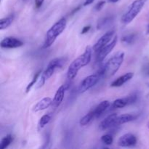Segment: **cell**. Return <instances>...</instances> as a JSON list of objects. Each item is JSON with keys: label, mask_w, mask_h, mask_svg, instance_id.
<instances>
[{"label": "cell", "mask_w": 149, "mask_h": 149, "mask_svg": "<svg viewBox=\"0 0 149 149\" xmlns=\"http://www.w3.org/2000/svg\"><path fill=\"white\" fill-rule=\"evenodd\" d=\"M101 78L100 76L99 75L98 73H96L95 74H92V75L88 76L86 78L83 79L81 84H79L78 88V91L79 93H84L88 90L91 89L92 87H94L97 82H98L99 79Z\"/></svg>", "instance_id": "6"}, {"label": "cell", "mask_w": 149, "mask_h": 149, "mask_svg": "<svg viewBox=\"0 0 149 149\" xmlns=\"http://www.w3.org/2000/svg\"><path fill=\"white\" fill-rule=\"evenodd\" d=\"M23 1H25V0H23Z\"/></svg>", "instance_id": "35"}, {"label": "cell", "mask_w": 149, "mask_h": 149, "mask_svg": "<svg viewBox=\"0 0 149 149\" xmlns=\"http://www.w3.org/2000/svg\"><path fill=\"white\" fill-rule=\"evenodd\" d=\"M44 1L45 0H35V6H36V8H39L41 7V6L43 4Z\"/></svg>", "instance_id": "29"}, {"label": "cell", "mask_w": 149, "mask_h": 149, "mask_svg": "<svg viewBox=\"0 0 149 149\" xmlns=\"http://www.w3.org/2000/svg\"><path fill=\"white\" fill-rule=\"evenodd\" d=\"M127 97L129 105H130L137 101V99H138V94H137L136 93H132L131 95H130L129 96H127Z\"/></svg>", "instance_id": "26"}, {"label": "cell", "mask_w": 149, "mask_h": 149, "mask_svg": "<svg viewBox=\"0 0 149 149\" xmlns=\"http://www.w3.org/2000/svg\"><path fill=\"white\" fill-rule=\"evenodd\" d=\"M14 17L15 16L13 15H9L8 17L1 19V20H0V30H4V29L9 27L13 23Z\"/></svg>", "instance_id": "20"}, {"label": "cell", "mask_w": 149, "mask_h": 149, "mask_svg": "<svg viewBox=\"0 0 149 149\" xmlns=\"http://www.w3.org/2000/svg\"><path fill=\"white\" fill-rule=\"evenodd\" d=\"M14 140V138L12 135H6L4 138H3L1 139V142H0V148L1 149H4L9 146L10 145V143H12V142Z\"/></svg>", "instance_id": "21"}, {"label": "cell", "mask_w": 149, "mask_h": 149, "mask_svg": "<svg viewBox=\"0 0 149 149\" xmlns=\"http://www.w3.org/2000/svg\"><path fill=\"white\" fill-rule=\"evenodd\" d=\"M51 119H52V114L51 113H47V114H45L44 116H42L41 117V119H39V125H38L39 129L41 130L45 127V125H47L50 122Z\"/></svg>", "instance_id": "22"}, {"label": "cell", "mask_w": 149, "mask_h": 149, "mask_svg": "<svg viewBox=\"0 0 149 149\" xmlns=\"http://www.w3.org/2000/svg\"><path fill=\"white\" fill-rule=\"evenodd\" d=\"M92 52L93 49L90 46H87L86 47L85 51L82 55H79L77 58H76L71 63L68 67L67 71V78L69 80H72L77 77L79 71L83 67L86 66L90 62L92 58Z\"/></svg>", "instance_id": "2"}, {"label": "cell", "mask_w": 149, "mask_h": 149, "mask_svg": "<svg viewBox=\"0 0 149 149\" xmlns=\"http://www.w3.org/2000/svg\"><path fill=\"white\" fill-rule=\"evenodd\" d=\"M119 0H109V2H111V3H115V2H117Z\"/></svg>", "instance_id": "32"}, {"label": "cell", "mask_w": 149, "mask_h": 149, "mask_svg": "<svg viewBox=\"0 0 149 149\" xmlns=\"http://www.w3.org/2000/svg\"><path fill=\"white\" fill-rule=\"evenodd\" d=\"M1 47L6 48V49H13L22 47L23 45V42L19 39L13 36H8L1 41Z\"/></svg>", "instance_id": "10"}, {"label": "cell", "mask_w": 149, "mask_h": 149, "mask_svg": "<svg viewBox=\"0 0 149 149\" xmlns=\"http://www.w3.org/2000/svg\"><path fill=\"white\" fill-rule=\"evenodd\" d=\"M70 84L68 83H65V84L61 85L59 88L58 89V90L56 91L55 96H54V98L52 100V106L55 108L58 107V106H61V103L63 102L64 98V95H65V91L69 88Z\"/></svg>", "instance_id": "9"}, {"label": "cell", "mask_w": 149, "mask_h": 149, "mask_svg": "<svg viewBox=\"0 0 149 149\" xmlns=\"http://www.w3.org/2000/svg\"><path fill=\"white\" fill-rule=\"evenodd\" d=\"M114 33V31H109L106 32L105 34H103L94 45L93 47V50L95 52H97L102 48L104 47L106 45H107L111 42L112 38H113Z\"/></svg>", "instance_id": "8"}, {"label": "cell", "mask_w": 149, "mask_h": 149, "mask_svg": "<svg viewBox=\"0 0 149 149\" xmlns=\"http://www.w3.org/2000/svg\"><path fill=\"white\" fill-rule=\"evenodd\" d=\"M137 117L138 116L136 115L130 114V113H126V114H122L121 116H117L113 122V127H117L127 123V122H132V121L135 120Z\"/></svg>", "instance_id": "12"}, {"label": "cell", "mask_w": 149, "mask_h": 149, "mask_svg": "<svg viewBox=\"0 0 149 149\" xmlns=\"http://www.w3.org/2000/svg\"><path fill=\"white\" fill-rule=\"evenodd\" d=\"M137 143V138L133 134L127 133L120 137L118 141V146L120 147H130Z\"/></svg>", "instance_id": "11"}, {"label": "cell", "mask_w": 149, "mask_h": 149, "mask_svg": "<svg viewBox=\"0 0 149 149\" xmlns=\"http://www.w3.org/2000/svg\"><path fill=\"white\" fill-rule=\"evenodd\" d=\"M147 0H135L130 6L127 13L122 16V22L125 24L131 23L139 14Z\"/></svg>", "instance_id": "5"}, {"label": "cell", "mask_w": 149, "mask_h": 149, "mask_svg": "<svg viewBox=\"0 0 149 149\" xmlns=\"http://www.w3.org/2000/svg\"><path fill=\"white\" fill-rule=\"evenodd\" d=\"M117 116V113H115L108 116L104 120H103L100 123V125H99V130L101 131H104L113 127V122H114L115 119H116Z\"/></svg>", "instance_id": "13"}, {"label": "cell", "mask_w": 149, "mask_h": 149, "mask_svg": "<svg viewBox=\"0 0 149 149\" xmlns=\"http://www.w3.org/2000/svg\"><path fill=\"white\" fill-rule=\"evenodd\" d=\"M91 29V26H84V28H83V29L81 30V34H84V33H87V32L90 31V29Z\"/></svg>", "instance_id": "30"}, {"label": "cell", "mask_w": 149, "mask_h": 149, "mask_svg": "<svg viewBox=\"0 0 149 149\" xmlns=\"http://www.w3.org/2000/svg\"><path fill=\"white\" fill-rule=\"evenodd\" d=\"M95 118H96L95 115L94 111H93V110L89 112L88 113H87L85 116H83V117L80 119V125H81V126H86V125H89Z\"/></svg>", "instance_id": "17"}, {"label": "cell", "mask_w": 149, "mask_h": 149, "mask_svg": "<svg viewBox=\"0 0 149 149\" xmlns=\"http://www.w3.org/2000/svg\"><path fill=\"white\" fill-rule=\"evenodd\" d=\"M93 1H94V0H85V1H84V6L89 5V4H92Z\"/></svg>", "instance_id": "31"}, {"label": "cell", "mask_w": 149, "mask_h": 149, "mask_svg": "<svg viewBox=\"0 0 149 149\" xmlns=\"http://www.w3.org/2000/svg\"><path fill=\"white\" fill-rule=\"evenodd\" d=\"M52 104V100L50 97H44L42 100H39L33 108V111L38 112L40 111L45 110V109H48L51 105Z\"/></svg>", "instance_id": "14"}, {"label": "cell", "mask_w": 149, "mask_h": 149, "mask_svg": "<svg viewBox=\"0 0 149 149\" xmlns=\"http://www.w3.org/2000/svg\"><path fill=\"white\" fill-rule=\"evenodd\" d=\"M66 24V19L65 17H63L48 30V31L47 32L45 43H44V48L49 47L55 42L57 37L65 30Z\"/></svg>", "instance_id": "4"}, {"label": "cell", "mask_w": 149, "mask_h": 149, "mask_svg": "<svg viewBox=\"0 0 149 149\" xmlns=\"http://www.w3.org/2000/svg\"><path fill=\"white\" fill-rule=\"evenodd\" d=\"M105 4H106V1H99V2L96 4L95 7V9L96 11H100V10L103 8V6L105 5Z\"/></svg>", "instance_id": "27"}, {"label": "cell", "mask_w": 149, "mask_h": 149, "mask_svg": "<svg viewBox=\"0 0 149 149\" xmlns=\"http://www.w3.org/2000/svg\"><path fill=\"white\" fill-rule=\"evenodd\" d=\"M146 33L149 34V24L147 26V30H146Z\"/></svg>", "instance_id": "33"}, {"label": "cell", "mask_w": 149, "mask_h": 149, "mask_svg": "<svg viewBox=\"0 0 149 149\" xmlns=\"http://www.w3.org/2000/svg\"><path fill=\"white\" fill-rule=\"evenodd\" d=\"M111 106V103L109 100H103L100 102L98 105L93 110L96 118H98L100 115L103 114Z\"/></svg>", "instance_id": "16"}, {"label": "cell", "mask_w": 149, "mask_h": 149, "mask_svg": "<svg viewBox=\"0 0 149 149\" xmlns=\"http://www.w3.org/2000/svg\"><path fill=\"white\" fill-rule=\"evenodd\" d=\"M136 38V35L132 33V34L126 35L122 39V42H124L126 45H131L135 42V39Z\"/></svg>", "instance_id": "24"}, {"label": "cell", "mask_w": 149, "mask_h": 149, "mask_svg": "<svg viewBox=\"0 0 149 149\" xmlns=\"http://www.w3.org/2000/svg\"><path fill=\"white\" fill-rule=\"evenodd\" d=\"M66 60V58H58L52 60L49 63L45 71L42 73L41 77H39V81H38L37 84H36V88H41L45 84L47 80H48L52 77V74H54V72H55V71L57 68H62L63 65L65 64Z\"/></svg>", "instance_id": "3"}, {"label": "cell", "mask_w": 149, "mask_h": 149, "mask_svg": "<svg viewBox=\"0 0 149 149\" xmlns=\"http://www.w3.org/2000/svg\"><path fill=\"white\" fill-rule=\"evenodd\" d=\"M116 43H117V36H115L114 38L112 39L111 42H109L107 45L102 48L100 50L96 52V62L100 63L106 58V57L112 51V49L115 47Z\"/></svg>", "instance_id": "7"}, {"label": "cell", "mask_w": 149, "mask_h": 149, "mask_svg": "<svg viewBox=\"0 0 149 149\" xmlns=\"http://www.w3.org/2000/svg\"><path fill=\"white\" fill-rule=\"evenodd\" d=\"M101 141L103 143H104L105 145H111L113 142V137L111 135H109V134H106V135H103L101 137Z\"/></svg>", "instance_id": "25"}, {"label": "cell", "mask_w": 149, "mask_h": 149, "mask_svg": "<svg viewBox=\"0 0 149 149\" xmlns=\"http://www.w3.org/2000/svg\"><path fill=\"white\" fill-rule=\"evenodd\" d=\"M142 71L143 73V74H145L147 77H149V63L143 65Z\"/></svg>", "instance_id": "28"}, {"label": "cell", "mask_w": 149, "mask_h": 149, "mask_svg": "<svg viewBox=\"0 0 149 149\" xmlns=\"http://www.w3.org/2000/svg\"><path fill=\"white\" fill-rule=\"evenodd\" d=\"M124 58H125L124 52H117L116 55L111 58L97 71L100 77L107 79L113 77L123 63Z\"/></svg>", "instance_id": "1"}, {"label": "cell", "mask_w": 149, "mask_h": 149, "mask_svg": "<svg viewBox=\"0 0 149 149\" xmlns=\"http://www.w3.org/2000/svg\"><path fill=\"white\" fill-rule=\"evenodd\" d=\"M113 20V16H107V17H102L101 19L98 20L97 24V29H103L106 28V26H109Z\"/></svg>", "instance_id": "18"}, {"label": "cell", "mask_w": 149, "mask_h": 149, "mask_svg": "<svg viewBox=\"0 0 149 149\" xmlns=\"http://www.w3.org/2000/svg\"><path fill=\"white\" fill-rule=\"evenodd\" d=\"M41 74H42V70H39V71H37V72L35 74V75H34V77H33L32 81H31V83H29V84L27 85V87H26V93H29V92L31 90V89L32 88V87H33V85H35V83L37 81L38 79L39 78V76L41 75Z\"/></svg>", "instance_id": "23"}, {"label": "cell", "mask_w": 149, "mask_h": 149, "mask_svg": "<svg viewBox=\"0 0 149 149\" xmlns=\"http://www.w3.org/2000/svg\"><path fill=\"white\" fill-rule=\"evenodd\" d=\"M134 73L132 72H128L127 74H124L123 76H121L119 78L116 79V80L113 81V82L111 84V87H119L123 85L124 84L128 81L129 80H130L133 77Z\"/></svg>", "instance_id": "15"}, {"label": "cell", "mask_w": 149, "mask_h": 149, "mask_svg": "<svg viewBox=\"0 0 149 149\" xmlns=\"http://www.w3.org/2000/svg\"><path fill=\"white\" fill-rule=\"evenodd\" d=\"M147 126H148V129H149V122H148V125H147Z\"/></svg>", "instance_id": "34"}, {"label": "cell", "mask_w": 149, "mask_h": 149, "mask_svg": "<svg viewBox=\"0 0 149 149\" xmlns=\"http://www.w3.org/2000/svg\"><path fill=\"white\" fill-rule=\"evenodd\" d=\"M129 105V102H128L127 97H124V98H119L114 100L112 104V108L113 109H121V108H124L126 106Z\"/></svg>", "instance_id": "19"}]
</instances>
